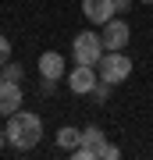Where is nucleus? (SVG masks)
Wrapping results in <instances>:
<instances>
[{
	"instance_id": "nucleus-14",
	"label": "nucleus",
	"mask_w": 153,
	"mask_h": 160,
	"mask_svg": "<svg viewBox=\"0 0 153 160\" xmlns=\"http://www.w3.org/2000/svg\"><path fill=\"white\" fill-rule=\"evenodd\" d=\"M118 157H121V149H118V146H110V142L103 146V160H118Z\"/></svg>"
},
{
	"instance_id": "nucleus-13",
	"label": "nucleus",
	"mask_w": 153,
	"mask_h": 160,
	"mask_svg": "<svg viewBox=\"0 0 153 160\" xmlns=\"http://www.w3.org/2000/svg\"><path fill=\"white\" fill-rule=\"evenodd\" d=\"M7 57H11V39L0 36V64H7Z\"/></svg>"
},
{
	"instance_id": "nucleus-12",
	"label": "nucleus",
	"mask_w": 153,
	"mask_h": 160,
	"mask_svg": "<svg viewBox=\"0 0 153 160\" xmlns=\"http://www.w3.org/2000/svg\"><path fill=\"white\" fill-rule=\"evenodd\" d=\"M0 78H7V82H18V78H22V64H7Z\"/></svg>"
},
{
	"instance_id": "nucleus-1",
	"label": "nucleus",
	"mask_w": 153,
	"mask_h": 160,
	"mask_svg": "<svg viewBox=\"0 0 153 160\" xmlns=\"http://www.w3.org/2000/svg\"><path fill=\"white\" fill-rule=\"evenodd\" d=\"M7 146L14 149H32L36 142H39L43 135V118L32 114V110H14L11 118H7Z\"/></svg>"
},
{
	"instance_id": "nucleus-15",
	"label": "nucleus",
	"mask_w": 153,
	"mask_h": 160,
	"mask_svg": "<svg viewBox=\"0 0 153 160\" xmlns=\"http://www.w3.org/2000/svg\"><path fill=\"white\" fill-rule=\"evenodd\" d=\"M114 11H118V14H128L132 11V0H114Z\"/></svg>"
},
{
	"instance_id": "nucleus-17",
	"label": "nucleus",
	"mask_w": 153,
	"mask_h": 160,
	"mask_svg": "<svg viewBox=\"0 0 153 160\" xmlns=\"http://www.w3.org/2000/svg\"><path fill=\"white\" fill-rule=\"evenodd\" d=\"M142 4H153V0H142Z\"/></svg>"
},
{
	"instance_id": "nucleus-3",
	"label": "nucleus",
	"mask_w": 153,
	"mask_h": 160,
	"mask_svg": "<svg viewBox=\"0 0 153 160\" xmlns=\"http://www.w3.org/2000/svg\"><path fill=\"white\" fill-rule=\"evenodd\" d=\"M103 50H107V46H103V39L96 32H79L75 43H71V61L75 64H93V68H96L100 57H103Z\"/></svg>"
},
{
	"instance_id": "nucleus-6",
	"label": "nucleus",
	"mask_w": 153,
	"mask_h": 160,
	"mask_svg": "<svg viewBox=\"0 0 153 160\" xmlns=\"http://www.w3.org/2000/svg\"><path fill=\"white\" fill-rule=\"evenodd\" d=\"M100 39H103V46H107V50H125L128 39H132V29H128V22H125V18H118V14H114L110 22L103 25Z\"/></svg>"
},
{
	"instance_id": "nucleus-10",
	"label": "nucleus",
	"mask_w": 153,
	"mask_h": 160,
	"mask_svg": "<svg viewBox=\"0 0 153 160\" xmlns=\"http://www.w3.org/2000/svg\"><path fill=\"white\" fill-rule=\"evenodd\" d=\"M79 142H82V132H79V128L64 125L61 132H57V146H61V149H75Z\"/></svg>"
},
{
	"instance_id": "nucleus-5",
	"label": "nucleus",
	"mask_w": 153,
	"mask_h": 160,
	"mask_svg": "<svg viewBox=\"0 0 153 160\" xmlns=\"http://www.w3.org/2000/svg\"><path fill=\"white\" fill-rule=\"evenodd\" d=\"M96 82H100V71L93 68V64H75L68 71V89L79 92V96H89V92L96 89Z\"/></svg>"
},
{
	"instance_id": "nucleus-8",
	"label": "nucleus",
	"mask_w": 153,
	"mask_h": 160,
	"mask_svg": "<svg viewBox=\"0 0 153 160\" xmlns=\"http://www.w3.org/2000/svg\"><path fill=\"white\" fill-rule=\"evenodd\" d=\"M82 14L103 29V25H107L118 11H114V0H82Z\"/></svg>"
},
{
	"instance_id": "nucleus-4",
	"label": "nucleus",
	"mask_w": 153,
	"mask_h": 160,
	"mask_svg": "<svg viewBox=\"0 0 153 160\" xmlns=\"http://www.w3.org/2000/svg\"><path fill=\"white\" fill-rule=\"evenodd\" d=\"M103 146H107V135L96 125H89V128H82V142L71 149V157L75 160H103Z\"/></svg>"
},
{
	"instance_id": "nucleus-7",
	"label": "nucleus",
	"mask_w": 153,
	"mask_h": 160,
	"mask_svg": "<svg viewBox=\"0 0 153 160\" xmlns=\"http://www.w3.org/2000/svg\"><path fill=\"white\" fill-rule=\"evenodd\" d=\"M22 86L18 82H7V78H0V114L4 118H11L14 110H22Z\"/></svg>"
},
{
	"instance_id": "nucleus-16",
	"label": "nucleus",
	"mask_w": 153,
	"mask_h": 160,
	"mask_svg": "<svg viewBox=\"0 0 153 160\" xmlns=\"http://www.w3.org/2000/svg\"><path fill=\"white\" fill-rule=\"evenodd\" d=\"M7 146V132H0V149H4Z\"/></svg>"
},
{
	"instance_id": "nucleus-2",
	"label": "nucleus",
	"mask_w": 153,
	"mask_h": 160,
	"mask_svg": "<svg viewBox=\"0 0 153 160\" xmlns=\"http://www.w3.org/2000/svg\"><path fill=\"white\" fill-rule=\"evenodd\" d=\"M96 71H100V78L103 82H110V86H121V82L132 75V57L125 50H103V57L96 64Z\"/></svg>"
},
{
	"instance_id": "nucleus-9",
	"label": "nucleus",
	"mask_w": 153,
	"mask_h": 160,
	"mask_svg": "<svg viewBox=\"0 0 153 160\" xmlns=\"http://www.w3.org/2000/svg\"><path fill=\"white\" fill-rule=\"evenodd\" d=\"M64 71H68V64H64V57L57 50H46V53H39V75L43 78H64Z\"/></svg>"
},
{
	"instance_id": "nucleus-11",
	"label": "nucleus",
	"mask_w": 153,
	"mask_h": 160,
	"mask_svg": "<svg viewBox=\"0 0 153 160\" xmlns=\"http://www.w3.org/2000/svg\"><path fill=\"white\" fill-rule=\"evenodd\" d=\"M107 92H110V82H103V78H100V82H96V89H93L89 96L96 100V103H103V100H107Z\"/></svg>"
}]
</instances>
